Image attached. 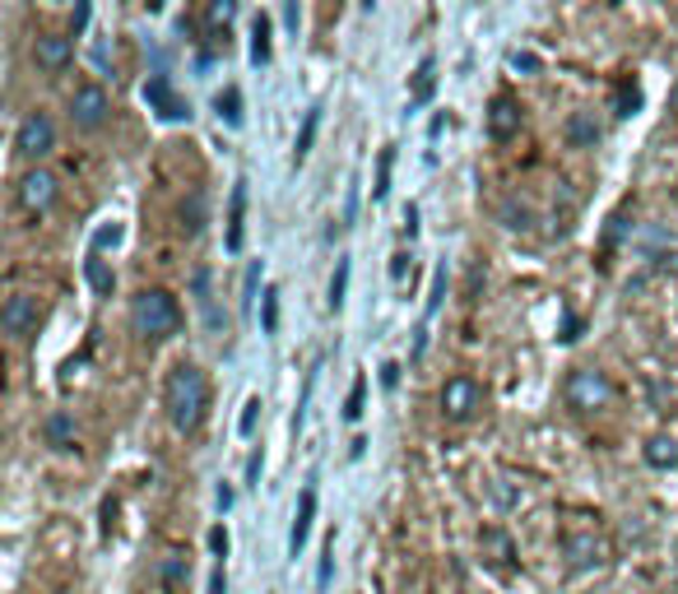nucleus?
Returning <instances> with one entry per match:
<instances>
[{
    "mask_svg": "<svg viewBox=\"0 0 678 594\" xmlns=\"http://www.w3.org/2000/svg\"><path fill=\"white\" fill-rule=\"evenodd\" d=\"M163 409H168V423L177 432H196L205 409H210V381L196 363H177L168 372V385H163Z\"/></svg>",
    "mask_w": 678,
    "mask_h": 594,
    "instance_id": "f257e3e1",
    "label": "nucleus"
},
{
    "mask_svg": "<svg viewBox=\"0 0 678 594\" xmlns=\"http://www.w3.org/2000/svg\"><path fill=\"white\" fill-rule=\"evenodd\" d=\"M181 321H187L181 316V302L168 289H144L130 302V330L144 334V340H172Z\"/></svg>",
    "mask_w": 678,
    "mask_h": 594,
    "instance_id": "f03ea898",
    "label": "nucleus"
},
{
    "mask_svg": "<svg viewBox=\"0 0 678 594\" xmlns=\"http://www.w3.org/2000/svg\"><path fill=\"white\" fill-rule=\"evenodd\" d=\"M562 400L577 413H599V409L614 404V381L599 368H571L567 381H562Z\"/></svg>",
    "mask_w": 678,
    "mask_h": 594,
    "instance_id": "7ed1b4c3",
    "label": "nucleus"
},
{
    "mask_svg": "<svg viewBox=\"0 0 678 594\" xmlns=\"http://www.w3.org/2000/svg\"><path fill=\"white\" fill-rule=\"evenodd\" d=\"M51 149H57V125H51L47 112H29L14 131V153L23 163H42Z\"/></svg>",
    "mask_w": 678,
    "mask_h": 594,
    "instance_id": "20e7f679",
    "label": "nucleus"
},
{
    "mask_svg": "<svg viewBox=\"0 0 678 594\" xmlns=\"http://www.w3.org/2000/svg\"><path fill=\"white\" fill-rule=\"evenodd\" d=\"M57 195H61V182H57V177H51L47 168H29V172L19 177V187H14L19 210L33 214V219H42L51 204H57Z\"/></svg>",
    "mask_w": 678,
    "mask_h": 594,
    "instance_id": "39448f33",
    "label": "nucleus"
},
{
    "mask_svg": "<svg viewBox=\"0 0 678 594\" xmlns=\"http://www.w3.org/2000/svg\"><path fill=\"white\" fill-rule=\"evenodd\" d=\"M479 409H483V385L475 376H451L447 385H441V413H447L451 423H469V419H479Z\"/></svg>",
    "mask_w": 678,
    "mask_h": 594,
    "instance_id": "423d86ee",
    "label": "nucleus"
},
{
    "mask_svg": "<svg viewBox=\"0 0 678 594\" xmlns=\"http://www.w3.org/2000/svg\"><path fill=\"white\" fill-rule=\"evenodd\" d=\"M112 117V98L102 84H80L70 93V121L80 125V131H102Z\"/></svg>",
    "mask_w": 678,
    "mask_h": 594,
    "instance_id": "0eeeda50",
    "label": "nucleus"
},
{
    "mask_svg": "<svg viewBox=\"0 0 678 594\" xmlns=\"http://www.w3.org/2000/svg\"><path fill=\"white\" fill-rule=\"evenodd\" d=\"M562 553H567V562L577 566V572H590V566H605V557H609L605 538H599L595 530H577V534H567V538H562Z\"/></svg>",
    "mask_w": 678,
    "mask_h": 594,
    "instance_id": "6e6552de",
    "label": "nucleus"
},
{
    "mask_svg": "<svg viewBox=\"0 0 678 594\" xmlns=\"http://www.w3.org/2000/svg\"><path fill=\"white\" fill-rule=\"evenodd\" d=\"M144 98H149V108L159 112L163 121H187V117H191V102L172 93V80H168V74H149Z\"/></svg>",
    "mask_w": 678,
    "mask_h": 594,
    "instance_id": "1a4fd4ad",
    "label": "nucleus"
},
{
    "mask_svg": "<svg viewBox=\"0 0 678 594\" xmlns=\"http://www.w3.org/2000/svg\"><path fill=\"white\" fill-rule=\"evenodd\" d=\"M0 325H6L10 340H29V334L38 330V302L29 293H10L6 312H0Z\"/></svg>",
    "mask_w": 678,
    "mask_h": 594,
    "instance_id": "9d476101",
    "label": "nucleus"
},
{
    "mask_svg": "<svg viewBox=\"0 0 678 594\" xmlns=\"http://www.w3.org/2000/svg\"><path fill=\"white\" fill-rule=\"evenodd\" d=\"M33 61H38V70H47V74H61V70L74 61V42H70L66 33H38V38H33Z\"/></svg>",
    "mask_w": 678,
    "mask_h": 594,
    "instance_id": "9b49d317",
    "label": "nucleus"
},
{
    "mask_svg": "<svg viewBox=\"0 0 678 594\" xmlns=\"http://www.w3.org/2000/svg\"><path fill=\"white\" fill-rule=\"evenodd\" d=\"M488 135L492 140H511L520 135V102L511 93H498L488 102Z\"/></svg>",
    "mask_w": 678,
    "mask_h": 594,
    "instance_id": "f8f14e48",
    "label": "nucleus"
},
{
    "mask_svg": "<svg viewBox=\"0 0 678 594\" xmlns=\"http://www.w3.org/2000/svg\"><path fill=\"white\" fill-rule=\"evenodd\" d=\"M191 289H196V302H200V312H205V330L210 334H223L228 330V312H219V302H215V293H210V270H196L191 274Z\"/></svg>",
    "mask_w": 678,
    "mask_h": 594,
    "instance_id": "ddd939ff",
    "label": "nucleus"
},
{
    "mask_svg": "<svg viewBox=\"0 0 678 594\" xmlns=\"http://www.w3.org/2000/svg\"><path fill=\"white\" fill-rule=\"evenodd\" d=\"M311 521H317V487H302V502H298V515H293V530H289V553L298 557L311 538Z\"/></svg>",
    "mask_w": 678,
    "mask_h": 594,
    "instance_id": "4468645a",
    "label": "nucleus"
},
{
    "mask_svg": "<svg viewBox=\"0 0 678 594\" xmlns=\"http://www.w3.org/2000/svg\"><path fill=\"white\" fill-rule=\"evenodd\" d=\"M646 464L650 470H674L678 464V436H669V432H656L646 442Z\"/></svg>",
    "mask_w": 678,
    "mask_h": 594,
    "instance_id": "2eb2a0df",
    "label": "nucleus"
},
{
    "mask_svg": "<svg viewBox=\"0 0 678 594\" xmlns=\"http://www.w3.org/2000/svg\"><path fill=\"white\" fill-rule=\"evenodd\" d=\"M242 219H247V182L232 187V204H228V251H242Z\"/></svg>",
    "mask_w": 678,
    "mask_h": 594,
    "instance_id": "dca6fc26",
    "label": "nucleus"
},
{
    "mask_svg": "<svg viewBox=\"0 0 678 594\" xmlns=\"http://www.w3.org/2000/svg\"><path fill=\"white\" fill-rule=\"evenodd\" d=\"M567 140L577 144V149H595L599 144V121L590 112H571L567 117Z\"/></svg>",
    "mask_w": 678,
    "mask_h": 594,
    "instance_id": "f3484780",
    "label": "nucleus"
},
{
    "mask_svg": "<svg viewBox=\"0 0 678 594\" xmlns=\"http://www.w3.org/2000/svg\"><path fill=\"white\" fill-rule=\"evenodd\" d=\"M432 89H437V61H432V57H423V61H419V70H413L409 102H413V108H423V102L432 98Z\"/></svg>",
    "mask_w": 678,
    "mask_h": 594,
    "instance_id": "a211bd4d",
    "label": "nucleus"
},
{
    "mask_svg": "<svg viewBox=\"0 0 678 594\" xmlns=\"http://www.w3.org/2000/svg\"><path fill=\"white\" fill-rule=\"evenodd\" d=\"M498 214H502V223H507L511 232H530V228H535V210H530L526 200H516V195L502 200V210H498Z\"/></svg>",
    "mask_w": 678,
    "mask_h": 594,
    "instance_id": "6ab92c4d",
    "label": "nucleus"
},
{
    "mask_svg": "<svg viewBox=\"0 0 678 594\" xmlns=\"http://www.w3.org/2000/svg\"><path fill=\"white\" fill-rule=\"evenodd\" d=\"M84 279H89V289L102 293V298H112V289H117V274L102 265V255H93V251H89V261H84Z\"/></svg>",
    "mask_w": 678,
    "mask_h": 594,
    "instance_id": "aec40b11",
    "label": "nucleus"
},
{
    "mask_svg": "<svg viewBox=\"0 0 678 594\" xmlns=\"http://www.w3.org/2000/svg\"><path fill=\"white\" fill-rule=\"evenodd\" d=\"M270 19L266 14H256V23H251V61L256 66H270Z\"/></svg>",
    "mask_w": 678,
    "mask_h": 594,
    "instance_id": "412c9836",
    "label": "nucleus"
},
{
    "mask_svg": "<svg viewBox=\"0 0 678 594\" xmlns=\"http://www.w3.org/2000/svg\"><path fill=\"white\" fill-rule=\"evenodd\" d=\"M232 19H238V0H215V6L205 10V23H210V33H228Z\"/></svg>",
    "mask_w": 678,
    "mask_h": 594,
    "instance_id": "4be33fe9",
    "label": "nucleus"
},
{
    "mask_svg": "<svg viewBox=\"0 0 678 594\" xmlns=\"http://www.w3.org/2000/svg\"><path fill=\"white\" fill-rule=\"evenodd\" d=\"M70 436H74V419H70V413H51V419H47V442L51 446H70Z\"/></svg>",
    "mask_w": 678,
    "mask_h": 594,
    "instance_id": "5701e85b",
    "label": "nucleus"
},
{
    "mask_svg": "<svg viewBox=\"0 0 678 594\" xmlns=\"http://www.w3.org/2000/svg\"><path fill=\"white\" fill-rule=\"evenodd\" d=\"M215 108H219V117H223L228 125H242V93H238V89H223V93L215 98Z\"/></svg>",
    "mask_w": 678,
    "mask_h": 594,
    "instance_id": "b1692460",
    "label": "nucleus"
},
{
    "mask_svg": "<svg viewBox=\"0 0 678 594\" xmlns=\"http://www.w3.org/2000/svg\"><path fill=\"white\" fill-rule=\"evenodd\" d=\"M159 581H163V590H181V581H187V557H163V566H159Z\"/></svg>",
    "mask_w": 678,
    "mask_h": 594,
    "instance_id": "393cba45",
    "label": "nucleus"
},
{
    "mask_svg": "<svg viewBox=\"0 0 678 594\" xmlns=\"http://www.w3.org/2000/svg\"><path fill=\"white\" fill-rule=\"evenodd\" d=\"M345 293H349V261H339L335 265V279H330V312H339V306H345Z\"/></svg>",
    "mask_w": 678,
    "mask_h": 594,
    "instance_id": "a878e982",
    "label": "nucleus"
},
{
    "mask_svg": "<svg viewBox=\"0 0 678 594\" xmlns=\"http://www.w3.org/2000/svg\"><path fill=\"white\" fill-rule=\"evenodd\" d=\"M181 228H187L191 238L205 228V195H191V204H181Z\"/></svg>",
    "mask_w": 678,
    "mask_h": 594,
    "instance_id": "bb28decb",
    "label": "nucleus"
},
{
    "mask_svg": "<svg viewBox=\"0 0 678 594\" xmlns=\"http://www.w3.org/2000/svg\"><path fill=\"white\" fill-rule=\"evenodd\" d=\"M260 325H266V334L279 330V289H266V298H260Z\"/></svg>",
    "mask_w": 678,
    "mask_h": 594,
    "instance_id": "cd10ccee",
    "label": "nucleus"
},
{
    "mask_svg": "<svg viewBox=\"0 0 678 594\" xmlns=\"http://www.w3.org/2000/svg\"><path fill=\"white\" fill-rule=\"evenodd\" d=\"M317 131H321V112L311 108V112H307V121H302V135H298V163H302L307 153H311V140H317Z\"/></svg>",
    "mask_w": 678,
    "mask_h": 594,
    "instance_id": "c85d7f7f",
    "label": "nucleus"
},
{
    "mask_svg": "<svg viewBox=\"0 0 678 594\" xmlns=\"http://www.w3.org/2000/svg\"><path fill=\"white\" fill-rule=\"evenodd\" d=\"M121 238H126V228H121V223H102V228L93 232V255H102L108 246H117Z\"/></svg>",
    "mask_w": 678,
    "mask_h": 594,
    "instance_id": "c756f323",
    "label": "nucleus"
},
{
    "mask_svg": "<svg viewBox=\"0 0 678 594\" xmlns=\"http://www.w3.org/2000/svg\"><path fill=\"white\" fill-rule=\"evenodd\" d=\"M614 102H618V117H632V112L641 108L637 84H618V89H614Z\"/></svg>",
    "mask_w": 678,
    "mask_h": 594,
    "instance_id": "7c9ffc66",
    "label": "nucleus"
},
{
    "mask_svg": "<svg viewBox=\"0 0 678 594\" xmlns=\"http://www.w3.org/2000/svg\"><path fill=\"white\" fill-rule=\"evenodd\" d=\"M362 400H368V376H358V381H353L349 404H345V419H362Z\"/></svg>",
    "mask_w": 678,
    "mask_h": 594,
    "instance_id": "2f4dec72",
    "label": "nucleus"
},
{
    "mask_svg": "<svg viewBox=\"0 0 678 594\" xmlns=\"http://www.w3.org/2000/svg\"><path fill=\"white\" fill-rule=\"evenodd\" d=\"M441 298H447V265H437V274H432V298H428V316H437V312H441Z\"/></svg>",
    "mask_w": 678,
    "mask_h": 594,
    "instance_id": "473e14b6",
    "label": "nucleus"
},
{
    "mask_svg": "<svg viewBox=\"0 0 678 594\" xmlns=\"http://www.w3.org/2000/svg\"><path fill=\"white\" fill-rule=\"evenodd\" d=\"M390 163H396V153H381V168H377V187H372V200H386V191H390Z\"/></svg>",
    "mask_w": 678,
    "mask_h": 594,
    "instance_id": "72a5a7b5",
    "label": "nucleus"
},
{
    "mask_svg": "<svg viewBox=\"0 0 678 594\" xmlns=\"http://www.w3.org/2000/svg\"><path fill=\"white\" fill-rule=\"evenodd\" d=\"M507 66H511V70H526V74H535V70H539V57H535V51H511Z\"/></svg>",
    "mask_w": 678,
    "mask_h": 594,
    "instance_id": "f704fd0d",
    "label": "nucleus"
},
{
    "mask_svg": "<svg viewBox=\"0 0 678 594\" xmlns=\"http://www.w3.org/2000/svg\"><path fill=\"white\" fill-rule=\"evenodd\" d=\"M256 423H260V400H247V409H242V436H251L256 432Z\"/></svg>",
    "mask_w": 678,
    "mask_h": 594,
    "instance_id": "c9c22d12",
    "label": "nucleus"
},
{
    "mask_svg": "<svg viewBox=\"0 0 678 594\" xmlns=\"http://www.w3.org/2000/svg\"><path fill=\"white\" fill-rule=\"evenodd\" d=\"M89 14H93L89 6H74V14H70V38H80L89 29Z\"/></svg>",
    "mask_w": 678,
    "mask_h": 594,
    "instance_id": "e433bc0d",
    "label": "nucleus"
},
{
    "mask_svg": "<svg viewBox=\"0 0 678 594\" xmlns=\"http://www.w3.org/2000/svg\"><path fill=\"white\" fill-rule=\"evenodd\" d=\"M330 576H335V538H330V548H326V557H321V572H317V581H321V590L330 585Z\"/></svg>",
    "mask_w": 678,
    "mask_h": 594,
    "instance_id": "4c0bfd02",
    "label": "nucleus"
},
{
    "mask_svg": "<svg viewBox=\"0 0 678 594\" xmlns=\"http://www.w3.org/2000/svg\"><path fill=\"white\" fill-rule=\"evenodd\" d=\"M210 548H215L219 557L228 553V530H223V525H215V530H210Z\"/></svg>",
    "mask_w": 678,
    "mask_h": 594,
    "instance_id": "58836bf2",
    "label": "nucleus"
},
{
    "mask_svg": "<svg viewBox=\"0 0 678 594\" xmlns=\"http://www.w3.org/2000/svg\"><path fill=\"white\" fill-rule=\"evenodd\" d=\"M210 594H228V576H223V566H215V576H210Z\"/></svg>",
    "mask_w": 678,
    "mask_h": 594,
    "instance_id": "ea45409f",
    "label": "nucleus"
},
{
    "mask_svg": "<svg viewBox=\"0 0 678 594\" xmlns=\"http://www.w3.org/2000/svg\"><path fill=\"white\" fill-rule=\"evenodd\" d=\"M577 330H581V321L567 312V316H562V340H577Z\"/></svg>",
    "mask_w": 678,
    "mask_h": 594,
    "instance_id": "a19ab883",
    "label": "nucleus"
},
{
    "mask_svg": "<svg viewBox=\"0 0 678 594\" xmlns=\"http://www.w3.org/2000/svg\"><path fill=\"white\" fill-rule=\"evenodd\" d=\"M400 381V363H386L381 368V385H396Z\"/></svg>",
    "mask_w": 678,
    "mask_h": 594,
    "instance_id": "79ce46f5",
    "label": "nucleus"
},
{
    "mask_svg": "<svg viewBox=\"0 0 678 594\" xmlns=\"http://www.w3.org/2000/svg\"><path fill=\"white\" fill-rule=\"evenodd\" d=\"M215 502H219V511H228V506H232V487H228V483H219V493H215Z\"/></svg>",
    "mask_w": 678,
    "mask_h": 594,
    "instance_id": "37998d69",
    "label": "nucleus"
},
{
    "mask_svg": "<svg viewBox=\"0 0 678 594\" xmlns=\"http://www.w3.org/2000/svg\"><path fill=\"white\" fill-rule=\"evenodd\" d=\"M405 270H409V255H396V265H390V279L400 283V279H405Z\"/></svg>",
    "mask_w": 678,
    "mask_h": 594,
    "instance_id": "c03bdc74",
    "label": "nucleus"
},
{
    "mask_svg": "<svg viewBox=\"0 0 678 594\" xmlns=\"http://www.w3.org/2000/svg\"><path fill=\"white\" fill-rule=\"evenodd\" d=\"M405 228H409V238H413V232H419V210H413V204L405 210Z\"/></svg>",
    "mask_w": 678,
    "mask_h": 594,
    "instance_id": "a18cd8bd",
    "label": "nucleus"
},
{
    "mask_svg": "<svg viewBox=\"0 0 678 594\" xmlns=\"http://www.w3.org/2000/svg\"><path fill=\"white\" fill-rule=\"evenodd\" d=\"M247 479H251V483L260 479V455H251V460H247Z\"/></svg>",
    "mask_w": 678,
    "mask_h": 594,
    "instance_id": "49530a36",
    "label": "nucleus"
}]
</instances>
